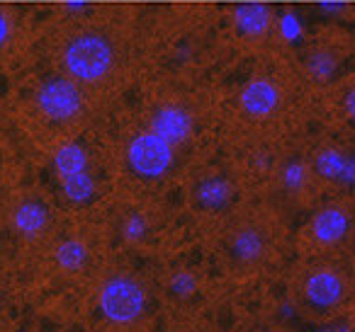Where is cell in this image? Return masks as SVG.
Returning <instances> with one entry per match:
<instances>
[{"mask_svg":"<svg viewBox=\"0 0 355 332\" xmlns=\"http://www.w3.org/2000/svg\"><path fill=\"white\" fill-rule=\"evenodd\" d=\"M117 51L105 32L83 30L66 42L61 51V64L71 80L78 85H98L114 68Z\"/></svg>","mask_w":355,"mask_h":332,"instance_id":"cell-1","label":"cell"},{"mask_svg":"<svg viewBox=\"0 0 355 332\" xmlns=\"http://www.w3.org/2000/svg\"><path fill=\"white\" fill-rule=\"evenodd\" d=\"M234 25L246 37H263L272 25V10L261 3H246L234 10Z\"/></svg>","mask_w":355,"mask_h":332,"instance_id":"cell-10","label":"cell"},{"mask_svg":"<svg viewBox=\"0 0 355 332\" xmlns=\"http://www.w3.org/2000/svg\"><path fill=\"white\" fill-rule=\"evenodd\" d=\"M343 185H355V156H345V165L340 172V180Z\"/></svg>","mask_w":355,"mask_h":332,"instance_id":"cell-20","label":"cell"},{"mask_svg":"<svg viewBox=\"0 0 355 332\" xmlns=\"http://www.w3.org/2000/svg\"><path fill=\"white\" fill-rule=\"evenodd\" d=\"M239 104L241 109L253 119H266L272 112H277L282 104V90L275 80L258 75V78L248 80L243 85L241 95H239Z\"/></svg>","mask_w":355,"mask_h":332,"instance_id":"cell-5","label":"cell"},{"mask_svg":"<svg viewBox=\"0 0 355 332\" xmlns=\"http://www.w3.org/2000/svg\"><path fill=\"white\" fill-rule=\"evenodd\" d=\"M49 223V214L40 201H22L15 211H12V225L20 235L25 238H35Z\"/></svg>","mask_w":355,"mask_h":332,"instance_id":"cell-11","label":"cell"},{"mask_svg":"<svg viewBox=\"0 0 355 332\" xmlns=\"http://www.w3.org/2000/svg\"><path fill=\"white\" fill-rule=\"evenodd\" d=\"M345 156H348V153L338 151V148H324V151H319V156H316V160H314L316 172H319L324 180L338 182L340 172H343V165H345Z\"/></svg>","mask_w":355,"mask_h":332,"instance_id":"cell-16","label":"cell"},{"mask_svg":"<svg viewBox=\"0 0 355 332\" xmlns=\"http://www.w3.org/2000/svg\"><path fill=\"white\" fill-rule=\"evenodd\" d=\"M343 109H345V114H348L350 119H355V85L348 90V93H345V98H343Z\"/></svg>","mask_w":355,"mask_h":332,"instance_id":"cell-21","label":"cell"},{"mask_svg":"<svg viewBox=\"0 0 355 332\" xmlns=\"http://www.w3.org/2000/svg\"><path fill=\"white\" fill-rule=\"evenodd\" d=\"M229 199H232V187L222 177H214L198 187V201L205 209H222L229 204Z\"/></svg>","mask_w":355,"mask_h":332,"instance_id":"cell-15","label":"cell"},{"mask_svg":"<svg viewBox=\"0 0 355 332\" xmlns=\"http://www.w3.org/2000/svg\"><path fill=\"white\" fill-rule=\"evenodd\" d=\"M148 131L175 148L188 141L193 133V117L188 114V109L178 107V104H163L153 112Z\"/></svg>","mask_w":355,"mask_h":332,"instance_id":"cell-6","label":"cell"},{"mask_svg":"<svg viewBox=\"0 0 355 332\" xmlns=\"http://www.w3.org/2000/svg\"><path fill=\"white\" fill-rule=\"evenodd\" d=\"M343 279H340L338 272L334 269H319L314 272L304 284V293L306 301L316 308H331L343 298Z\"/></svg>","mask_w":355,"mask_h":332,"instance_id":"cell-7","label":"cell"},{"mask_svg":"<svg viewBox=\"0 0 355 332\" xmlns=\"http://www.w3.org/2000/svg\"><path fill=\"white\" fill-rule=\"evenodd\" d=\"M56 264H59L61 269H66V272H76V269L85 267L88 264V248H85V243H80V240L76 238H69L64 240V243L56 245Z\"/></svg>","mask_w":355,"mask_h":332,"instance_id":"cell-14","label":"cell"},{"mask_svg":"<svg viewBox=\"0 0 355 332\" xmlns=\"http://www.w3.org/2000/svg\"><path fill=\"white\" fill-rule=\"evenodd\" d=\"M127 165L144 180H158L171 170L173 146L151 131L137 133L127 146Z\"/></svg>","mask_w":355,"mask_h":332,"instance_id":"cell-3","label":"cell"},{"mask_svg":"<svg viewBox=\"0 0 355 332\" xmlns=\"http://www.w3.org/2000/svg\"><path fill=\"white\" fill-rule=\"evenodd\" d=\"M338 64H340L338 51L331 49V46H316V49H311L309 54H306L304 71H306V75H309L311 80H319V83H324V80H329L331 75L336 73Z\"/></svg>","mask_w":355,"mask_h":332,"instance_id":"cell-12","label":"cell"},{"mask_svg":"<svg viewBox=\"0 0 355 332\" xmlns=\"http://www.w3.org/2000/svg\"><path fill=\"white\" fill-rule=\"evenodd\" d=\"M285 182H287V187H300L302 182H304V167L302 165H290L285 170Z\"/></svg>","mask_w":355,"mask_h":332,"instance_id":"cell-19","label":"cell"},{"mask_svg":"<svg viewBox=\"0 0 355 332\" xmlns=\"http://www.w3.org/2000/svg\"><path fill=\"white\" fill-rule=\"evenodd\" d=\"M37 107L49 122H71L83 109L80 85L69 75H56V78L44 80L37 90Z\"/></svg>","mask_w":355,"mask_h":332,"instance_id":"cell-4","label":"cell"},{"mask_svg":"<svg viewBox=\"0 0 355 332\" xmlns=\"http://www.w3.org/2000/svg\"><path fill=\"white\" fill-rule=\"evenodd\" d=\"M350 221L348 214H345L340 206H326L311 221V233H314V240L321 245H336L348 235Z\"/></svg>","mask_w":355,"mask_h":332,"instance_id":"cell-8","label":"cell"},{"mask_svg":"<svg viewBox=\"0 0 355 332\" xmlns=\"http://www.w3.org/2000/svg\"><path fill=\"white\" fill-rule=\"evenodd\" d=\"M266 252V235L256 225H241L232 235V255L236 262L253 264Z\"/></svg>","mask_w":355,"mask_h":332,"instance_id":"cell-9","label":"cell"},{"mask_svg":"<svg viewBox=\"0 0 355 332\" xmlns=\"http://www.w3.org/2000/svg\"><path fill=\"white\" fill-rule=\"evenodd\" d=\"M61 182H64L66 196H69L71 201H76V204L90 199V194H93V180H90L88 172L76 175V177H66V180H61Z\"/></svg>","mask_w":355,"mask_h":332,"instance_id":"cell-17","label":"cell"},{"mask_svg":"<svg viewBox=\"0 0 355 332\" xmlns=\"http://www.w3.org/2000/svg\"><path fill=\"white\" fill-rule=\"evenodd\" d=\"M98 303L107 320L117 322V325H127L144 313L146 293H144L141 284L134 282L132 277H112L100 288Z\"/></svg>","mask_w":355,"mask_h":332,"instance_id":"cell-2","label":"cell"},{"mask_svg":"<svg viewBox=\"0 0 355 332\" xmlns=\"http://www.w3.org/2000/svg\"><path fill=\"white\" fill-rule=\"evenodd\" d=\"M54 167H56V172H59L61 180L88 172V156H85V148L78 146V143H66V146H61L54 156Z\"/></svg>","mask_w":355,"mask_h":332,"instance_id":"cell-13","label":"cell"},{"mask_svg":"<svg viewBox=\"0 0 355 332\" xmlns=\"http://www.w3.org/2000/svg\"><path fill=\"white\" fill-rule=\"evenodd\" d=\"M144 230H146V225H144V221L139 219V216H132V219L124 223V233H127L129 240H139L144 235Z\"/></svg>","mask_w":355,"mask_h":332,"instance_id":"cell-18","label":"cell"}]
</instances>
